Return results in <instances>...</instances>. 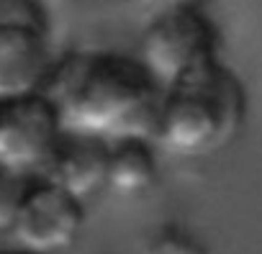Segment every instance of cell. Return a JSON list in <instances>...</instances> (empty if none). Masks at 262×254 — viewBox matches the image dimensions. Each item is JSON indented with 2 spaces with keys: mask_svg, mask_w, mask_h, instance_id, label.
<instances>
[{
  "mask_svg": "<svg viewBox=\"0 0 262 254\" xmlns=\"http://www.w3.org/2000/svg\"><path fill=\"white\" fill-rule=\"evenodd\" d=\"M247 90L221 57L206 59L162 90L155 144L185 159L229 147L247 121Z\"/></svg>",
  "mask_w": 262,
  "mask_h": 254,
  "instance_id": "7a4b0ae2",
  "label": "cell"
},
{
  "mask_svg": "<svg viewBox=\"0 0 262 254\" xmlns=\"http://www.w3.org/2000/svg\"><path fill=\"white\" fill-rule=\"evenodd\" d=\"M62 131V118L47 93L0 100V170L34 177Z\"/></svg>",
  "mask_w": 262,
  "mask_h": 254,
  "instance_id": "5b68a950",
  "label": "cell"
},
{
  "mask_svg": "<svg viewBox=\"0 0 262 254\" xmlns=\"http://www.w3.org/2000/svg\"><path fill=\"white\" fill-rule=\"evenodd\" d=\"M26 180L29 177H16L11 172L0 170V228L11 226V218H13V211H16V203L21 198Z\"/></svg>",
  "mask_w": 262,
  "mask_h": 254,
  "instance_id": "8fae6325",
  "label": "cell"
},
{
  "mask_svg": "<svg viewBox=\"0 0 262 254\" xmlns=\"http://www.w3.org/2000/svg\"><path fill=\"white\" fill-rule=\"evenodd\" d=\"M82 226L85 200L41 177H29L8 228L21 249L57 254L75 244Z\"/></svg>",
  "mask_w": 262,
  "mask_h": 254,
  "instance_id": "277c9868",
  "label": "cell"
},
{
  "mask_svg": "<svg viewBox=\"0 0 262 254\" xmlns=\"http://www.w3.org/2000/svg\"><path fill=\"white\" fill-rule=\"evenodd\" d=\"M144 254H211V249L188 226L170 221V223L157 226L147 236Z\"/></svg>",
  "mask_w": 262,
  "mask_h": 254,
  "instance_id": "9c48e42d",
  "label": "cell"
},
{
  "mask_svg": "<svg viewBox=\"0 0 262 254\" xmlns=\"http://www.w3.org/2000/svg\"><path fill=\"white\" fill-rule=\"evenodd\" d=\"M54 62L49 31L0 26V100L44 93Z\"/></svg>",
  "mask_w": 262,
  "mask_h": 254,
  "instance_id": "8992f818",
  "label": "cell"
},
{
  "mask_svg": "<svg viewBox=\"0 0 262 254\" xmlns=\"http://www.w3.org/2000/svg\"><path fill=\"white\" fill-rule=\"evenodd\" d=\"M144 3L155 6L157 11H165V8H180V6H195L198 0H144Z\"/></svg>",
  "mask_w": 262,
  "mask_h": 254,
  "instance_id": "7c38bea8",
  "label": "cell"
},
{
  "mask_svg": "<svg viewBox=\"0 0 262 254\" xmlns=\"http://www.w3.org/2000/svg\"><path fill=\"white\" fill-rule=\"evenodd\" d=\"M0 254H39V251H29V249H21V246H16V249H3Z\"/></svg>",
  "mask_w": 262,
  "mask_h": 254,
  "instance_id": "4fadbf2b",
  "label": "cell"
},
{
  "mask_svg": "<svg viewBox=\"0 0 262 254\" xmlns=\"http://www.w3.org/2000/svg\"><path fill=\"white\" fill-rule=\"evenodd\" d=\"M162 90L139 57L113 49L64 54L54 62L44 87L64 129L103 142L155 139Z\"/></svg>",
  "mask_w": 262,
  "mask_h": 254,
  "instance_id": "6da1fadb",
  "label": "cell"
},
{
  "mask_svg": "<svg viewBox=\"0 0 262 254\" xmlns=\"http://www.w3.org/2000/svg\"><path fill=\"white\" fill-rule=\"evenodd\" d=\"M105 170L108 142L64 129L34 177H41L80 200H88L105 188Z\"/></svg>",
  "mask_w": 262,
  "mask_h": 254,
  "instance_id": "52a82bcc",
  "label": "cell"
},
{
  "mask_svg": "<svg viewBox=\"0 0 262 254\" xmlns=\"http://www.w3.org/2000/svg\"><path fill=\"white\" fill-rule=\"evenodd\" d=\"M0 26H31L49 31L41 0H0Z\"/></svg>",
  "mask_w": 262,
  "mask_h": 254,
  "instance_id": "30bf717a",
  "label": "cell"
},
{
  "mask_svg": "<svg viewBox=\"0 0 262 254\" xmlns=\"http://www.w3.org/2000/svg\"><path fill=\"white\" fill-rule=\"evenodd\" d=\"M213 57H219V31L195 6L157 11L139 49V59L162 87Z\"/></svg>",
  "mask_w": 262,
  "mask_h": 254,
  "instance_id": "3957f363",
  "label": "cell"
},
{
  "mask_svg": "<svg viewBox=\"0 0 262 254\" xmlns=\"http://www.w3.org/2000/svg\"><path fill=\"white\" fill-rule=\"evenodd\" d=\"M160 162L152 136H123L108 142L105 188L121 198H137L155 188Z\"/></svg>",
  "mask_w": 262,
  "mask_h": 254,
  "instance_id": "ba28073f",
  "label": "cell"
}]
</instances>
